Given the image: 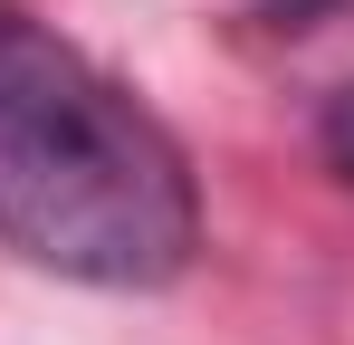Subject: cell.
<instances>
[{
	"mask_svg": "<svg viewBox=\"0 0 354 345\" xmlns=\"http://www.w3.org/2000/svg\"><path fill=\"white\" fill-rule=\"evenodd\" d=\"M326 154H335V172L354 182V96H335V106H326Z\"/></svg>",
	"mask_w": 354,
	"mask_h": 345,
	"instance_id": "cell-2",
	"label": "cell"
},
{
	"mask_svg": "<svg viewBox=\"0 0 354 345\" xmlns=\"http://www.w3.org/2000/svg\"><path fill=\"white\" fill-rule=\"evenodd\" d=\"M316 10H335V0H268V19H288V29H297V19H316Z\"/></svg>",
	"mask_w": 354,
	"mask_h": 345,
	"instance_id": "cell-3",
	"label": "cell"
},
{
	"mask_svg": "<svg viewBox=\"0 0 354 345\" xmlns=\"http://www.w3.org/2000/svg\"><path fill=\"white\" fill-rule=\"evenodd\" d=\"M0 240L77 288H163L201 249V192L86 48L0 0Z\"/></svg>",
	"mask_w": 354,
	"mask_h": 345,
	"instance_id": "cell-1",
	"label": "cell"
}]
</instances>
